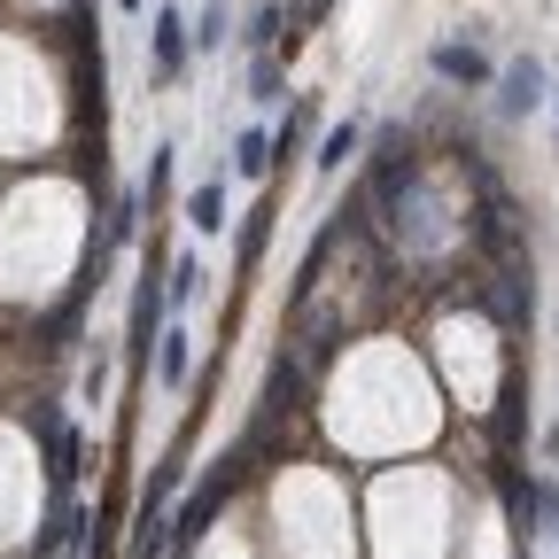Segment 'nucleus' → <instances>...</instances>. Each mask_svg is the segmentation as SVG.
Instances as JSON below:
<instances>
[{"instance_id":"1","label":"nucleus","mask_w":559,"mask_h":559,"mask_svg":"<svg viewBox=\"0 0 559 559\" xmlns=\"http://www.w3.org/2000/svg\"><path fill=\"white\" fill-rule=\"evenodd\" d=\"M241 481H249V459L234 451V459H218V466H210V474L187 489V506L171 513V536H179V551H187V544H202V528H210V521H218V513L234 506V489H241Z\"/></svg>"},{"instance_id":"2","label":"nucleus","mask_w":559,"mask_h":559,"mask_svg":"<svg viewBox=\"0 0 559 559\" xmlns=\"http://www.w3.org/2000/svg\"><path fill=\"white\" fill-rule=\"evenodd\" d=\"M544 102H551V70L536 55H513L498 70V117H536Z\"/></svg>"},{"instance_id":"3","label":"nucleus","mask_w":559,"mask_h":559,"mask_svg":"<svg viewBox=\"0 0 559 559\" xmlns=\"http://www.w3.org/2000/svg\"><path fill=\"white\" fill-rule=\"evenodd\" d=\"M428 70H436L443 86H466V94L498 86V62H489L474 39H436V47H428Z\"/></svg>"},{"instance_id":"4","label":"nucleus","mask_w":559,"mask_h":559,"mask_svg":"<svg viewBox=\"0 0 559 559\" xmlns=\"http://www.w3.org/2000/svg\"><path fill=\"white\" fill-rule=\"evenodd\" d=\"M194 55V24L171 9V0H156V32H148V62H156V79H179Z\"/></svg>"},{"instance_id":"5","label":"nucleus","mask_w":559,"mask_h":559,"mask_svg":"<svg viewBox=\"0 0 559 559\" xmlns=\"http://www.w3.org/2000/svg\"><path fill=\"white\" fill-rule=\"evenodd\" d=\"M171 551H179V536H171V506L140 498V521H132V544H124V559H171Z\"/></svg>"},{"instance_id":"6","label":"nucleus","mask_w":559,"mask_h":559,"mask_svg":"<svg viewBox=\"0 0 559 559\" xmlns=\"http://www.w3.org/2000/svg\"><path fill=\"white\" fill-rule=\"evenodd\" d=\"M156 381H164V389H187V381H194V349H187L179 326L156 334Z\"/></svg>"},{"instance_id":"7","label":"nucleus","mask_w":559,"mask_h":559,"mask_svg":"<svg viewBox=\"0 0 559 559\" xmlns=\"http://www.w3.org/2000/svg\"><path fill=\"white\" fill-rule=\"evenodd\" d=\"M358 148H366V124H358V117H342V124H334V132L319 140V156H311V164H319V171L334 179V171H342L349 156H358Z\"/></svg>"},{"instance_id":"8","label":"nucleus","mask_w":559,"mask_h":559,"mask_svg":"<svg viewBox=\"0 0 559 559\" xmlns=\"http://www.w3.org/2000/svg\"><path fill=\"white\" fill-rule=\"evenodd\" d=\"M187 226H194V234H226V226H234V218H226V187H218V179L187 194Z\"/></svg>"},{"instance_id":"9","label":"nucleus","mask_w":559,"mask_h":559,"mask_svg":"<svg viewBox=\"0 0 559 559\" xmlns=\"http://www.w3.org/2000/svg\"><path fill=\"white\" fill-rule=\"evenodd\" d=\"M234 171L241 179H272V132H257V124L234 132Z\"/></svg>"},{"instance_id":"10","label":"nucleus","mask_w":559,"mask_h":559,"mask_svg":"<svg viewBox=\"0 0 559 559\" xmlns=\"http://www.w3.org/2000/svg\"><path fill=\"white\" fill-rule=\"evenodd\" d=\"M304 140H311V102H296V109H288V124L272 132V164H288V156L304 148Z\"/></svg>"},{"instance_id":"11","label":"nucleus","mask_w":559,"mask_h":559,"mask_svg":"<svg viewBox=\"0 0 559 559\" xmlns=\"http://www.w3.org/2000/svg\"><path fill=\"white\" fill-rule=\"evenodd\" d=\"M164 296H171V311H187V304L202 296V264H194V257H179V264H171V280H164Z\"/></svg>"},{"instance_id":"12","label":"nucleus","mask_w":559,"mask_h":559,"mask_svg":"<svg viewBox=\"0 0 559 559\" xmlns=\"http://www.w3.org/2000/svg\"><path fill=\"white\" fill-rule=\"evenodd\" d=\"M249 102H264V109L280 102V55H272V47L249 62Z\"/></svg>"},{"instance_id":"13","label":"nucleus","mask_w":559,"mask_h":559,"mask_svg":"<svg viewBox=\"0 0 559 559\" xmlns=\"http://www.w3.org/2000/svg\"><path fill=\"white\" fill-rule=\"evenodd\" d=\"M272 218H280V202L249 210V226H241V264H257V257H264V241H272Z\"/></svg>"},{"instance_id":"14","label":"nucleus","mask_w":559,"mask_h":559,"mask_svg":"<svg viewBox=\"0 0 559 559\" xmlns=\"http://www.w3.org/2000/svg\"><path fill=\"white\" fill-rule=\"evenodd\" d=\"M132 234H140V202H117V210H109V226H102V241H109V249H124Z\"/></svg>"},{"instance_id":"15","label":"nucleus","mask_w":559,"mask_h":559,"mask_svg":"<svg viewBox=\"0 0 559 559\" xmlns=\"http://www.w3.org/2000/svg\"><path fill=\"white\" fill-rule=\"evenodd\" d=\"M226 39V9H218V0H210V9L194 16V47H218Z\"/></svg>"},{"instance_id":"16","label":"nucleus","mask_w":559,"mask_h":559,"mask_svg":"<svg viewBox=\"0 0 559 559\" xmlns=\"http://www.w3.org/2000/svg\"><path fill=\"white\" fill-rule=\"evenodd\" d=\"M551 109H559V70H551Z\"/></svg>"},{"instance_id":"17","label":"nucleus","mask_w":559,"mask_h":559,"mask_svg":"<svg viewBox=\"0 0 559 559\" xmlns=\"http://www.w3.org/2000/svg\"><path fill=\"white\" fill-rule=\"evenodd\" d=\"M117 9H148V0H117Z\"/></svg>"}]
</instances>
